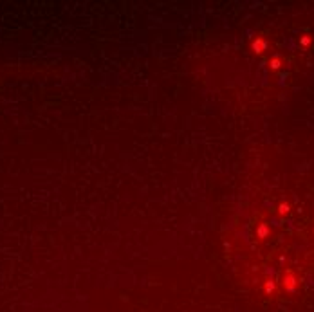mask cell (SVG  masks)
<instances>
[{
  "label": "cell",
  "mask_w": 314,
  "mask_h": 312,
  "mask_svg": "<svg viewBox=\"0 0 314 312\" xmlns=\"http://www.w3.org/2000/svg\"><path fill=\"white\" fill-rule=\"evenodd\" d=\"M253 47H255V51H256V53H262V51H264V47H265V41L256 40V41H255V45H253Z\"/></svg>",
  "instance_id": "1"
}]
</instances>
